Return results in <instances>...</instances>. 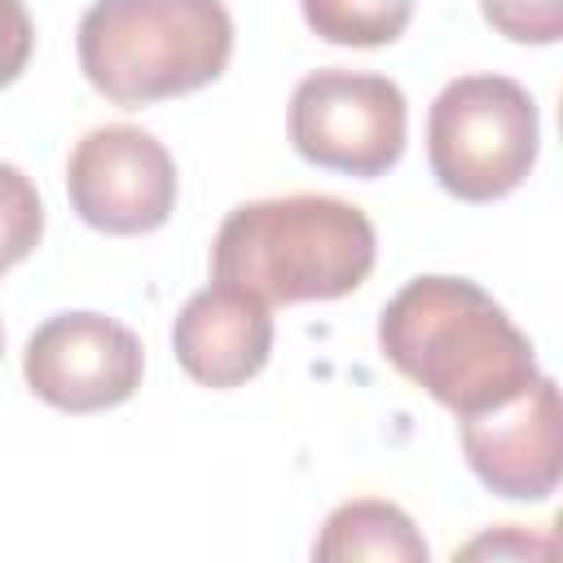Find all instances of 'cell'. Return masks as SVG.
<instances>
[{
  "label": "cell",
  "instance_id": "cell-16",
  "mask_svg": "<svg viewBox=\"0 0 563 563\" xmlns=\"http://www.w3.org/2000/svg\"><path fill=\"white\" fill-rule=\"evenodd\" d=\"M0 347H4V330H0Z\"/></svg>",
  "mask_w": 563,
  "mask_h": 563
},
{
  "label": "cell",
  "instance_id": "cell-15",
  "mask_svg": "<svg viewBox=\"0 0 563 563\" xmlns=\"http://www.w3.org/2000/svg\"><path fill=\"white\" fill-rule=\"evenodd\" d=\"M532 550L550 554V545H545V541H541V545H532V537H519V528H515V523H506L501 532H488V537L471 541L462 554L471 559V554H532Z\"/></svg>",
  "mask_w": 563,
  "mask_h": 563
},
{
  "label": "cell",
  "instance_id": "cell-10",
  "mask_svg": "<svg viewBox=\"0 0 563 563\" xmlns=\"http://www.w3.org/2000/svg\"><path fill=\"white\" fill-rule=\"evenodd\" d=\"M312 559L321 563H352V559L427 563V541L396 501L356 497L325 515L321 537L312 541Z\"/></svg>",
  "mask_w": 563,
  "mask_h": 563
},
{
  "label": "cell",
  "instance_id": "cell-5",
  "mask_svg": "<svg viewBox=\"0 0 563 563\" xmlns=\"http://www.w3.org/2000/svg\"><path fill=\"white\" fill-rule=\"evenodd\" d=\"M409 106L396 79L369 70L325 66L295 84L286 106V136L312 167L374 180L405 154Z\"/></svg>",
  "mask_w": 563,
  "mask_h": 563
},
{
  "label": "cell",
  "instance_id": "cell-4",
  "mask_svg": "<svg viewBox=\"0 0 563 563\" xmlns=\"http://www.w3.org/2000/svg\"><path fill=\"white\" fill-rule=\"evenodd\" d=\"M541 150L537 101L510 75H462L427 114V163L444 194L497 202L515 194Z\"/></svg>",
  "mask_w": 563,
  "mask_h": 563
},
{
  "label": "cell",
  "instance_id": "cell-9",
  "mask_svg": "<svg viewBox=\"0 0 563 563\" xmlns=\"http://www.w3.org/2000/svg\"><path fill=\"white\" fill-rule=\"evenodd\" d=\"M172 352L194 383L211 391L242 387L268 365V352H273L268 303H260L238 286L211 282L207 290L189 295L185 308L176 312Z\"/></svg>",
  "mask_w": 563,
  "mask_h": 563
},
{
  "label": "cell",
  "instance_id": "cell-14",
  "mask_svg": "<svg viewBox=\"0 0 563 563\" xmlns=\"http://www.w3.org/2000/svg\"><path fill=\"white\" fill-rule=\"evenodd\" d=\"M35 48V26L22 0H0V88H9Z\"/></svg>",
  "mask_w": 563,
  "mask_h": 563
},
{
  "label": "cell",
  "instance_id": "cell-3",
  "mask_svg": "<svg viewBox=\"0 0 563 563\" xmlns=\"http://www.w3.org/2000/svg\"><path fill=\"white\" fill-rule=\"evenodd\" d=\"M75 48L84 79L136 110L216 84L233 57V18L224 0H92Z\"/></svg>",
  "mask_w": 563,
  "mask_h": 563
},
{
  "label": "cell",
  "instance_id": "cell-2",
  "mask_svg": "<svg viewBox=\"0 0 563 563\" xmlns=\"http://www.w3.org/2000/svg\"><path fill=\"white\" fill-rule=\"evenodd\" d=\"M378 238L356 202L334 194H286L242 202L211 242V277L260 303H325L374 273Z\"/></svg>",
  "mask_w": 563,
  "mask_h": 563
},
{
  "label": "cell",
  "instance_id": "cell-7",
  "mask_svg": "<svg viewBox=\"0 0 563 563\" xmlns=\"http://www.w3.org/2000/svg\"><path fill=\"white\" fill-rule=\"evenodd\" d=\"M145 374L141 339L106 312H57L22 352L26 387L62 413H101L136 396Z\"/></svg>",
  "mask_w": 563,
  "mask_h": 563
},
{
  "label": "cell",
  "instance_id": "cell-13",
  "mask_svg": "<svg viewBox=\"0 0 563 563\" xmlns=\"http://www.w3.org/2000/svg\"><path fill=\"white\" fill-rule=\"evenodd\" d=\"M484 22L515 44H559L563 0H479Z\"/></svg>",
  "mask_w": 563,
  "mask_h": 563
},
{
  "label": "cell",
  "instance_id": "cell-11",
  "mask_svg": "<svg viewBox=\"0 0 563 563\" xmlns=\"http://www.w3.org/2000/svg\"><path fill=\"white\" fill-rule=\"evenodd\" d=\"M299 9L317 40L343 48L396 44L413 18V0H299Z\"/></svg>",
  "mask_w": 563,
  "mask_h": 563
},
{
  "label": "cell",
  "instance_id": "cell-6",
  "mask_svg": "<svg viewBox=\"0 0 563 563\" xmlns=\"http://www.w3.org/2000/svg\"><path fill=\"white\" fill-rule=\"evenodd\" d=\"M75 216L110 238H136L176 211V158L136 123H106L75 141L66 163Z\"/></svg>",
  "mask_w": 563,
  "mask_h": 563
},
{
  "label": "cell",
  "instance_id": "cell-12",
  "mask_svg": "<svg viewBox=\"0 0 563 563\" xmlns=\"http://www.w3.org/2000/svg\"><path fill=\"white\" fill-rule=\"evenodd\" d=\"M44 238V202L31 176L13 163H0V277L22 264Z\"/></svg>",
  "mask_w": 563,
  "mask_h": 563
},
{
  "label": "cell",
  "instance_id": "cell-8",
  "mask_svg": "<svg viewBox=\"0 0 563 563\" xmlns=\"http://www.w3.org/2000/svg\"><path fill=\"white\" fill-rule=\"evenodd\" d=\"M462 453L488 493L506 501H545L563 475V413L554 378L537 374L510 400L466 413Z\"/></svg>",
  "mask_w": 563,
  "mask_h": 563
},
{
  "label": "cell",
  "instance_id": "cell-1",
  "mask_svg": "<svg viewBox=\"0 0 563 563\" xmlns=\"http://www.w3.org/2000/svg\"><path fill=\"white\" fill-rule=\"evenodd\" d=\"M383 356L457 418L523 391L541 369L532 339L471 277L422 273L378 312Z\"/></svg>",
  "mask_w": 563,
  "mask_h": 563
}]
</instances>
